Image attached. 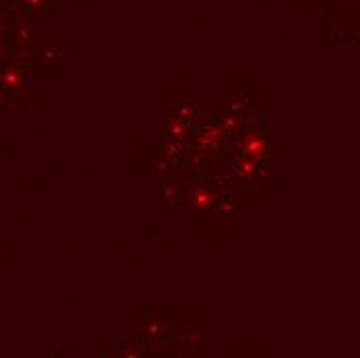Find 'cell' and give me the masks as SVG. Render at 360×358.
Instances as JSON below:
<instances>
[{
    "mask_svg": "<svg viewBox=\"0 0 360 358\" xmlns=\"http://www.w3.org/2000/svg\"><path fill=\"white\" fill-rule=\"evenodd\" d=\"M252 168H257V160H252V158H247L245 162L238 164V170H240L243 177H249L252 172Z\"/></svg>",
    "mask_w": 360,
    "mask_h": 358,
    "instance_id": "3957f363",
    "label": "cell"
},
{
    "mask_svg": "<svg viewBox=\"0 0 360 358\" xmlns=\"http://www.w3.org/2000/svg\"><path fill=\"white\" fill-rule=\"evenodd\" d=\"M193 203H195L197 207H207V205L212 203V195H210L207 191H197V193L193 195Z\"/></svg>",
    "mask_w": 360,
    "mask_h": 358,
    "instance_id": "7a4b0ae2",
    "label": "cell"
},
{
    "mask_svg": "<svg viewBox=\"0 0 360 358\" xmlns=\"http://www.w3.org/2000/svg\"><path fill=\"white\" fill-rule=\"evenodd\" d=\"M243 151H245L247 158L259 160V158L265 153V143H263V139H259L257 135H249V137L243 141Z\"/></svg>",
    "mask_w": 360,
    "mask_h": 358,
    "instance_id": "6da1fadb",
    "label": "cell"
}]
</instances>
